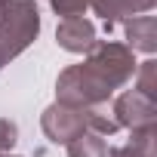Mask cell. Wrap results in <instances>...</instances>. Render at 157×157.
I'll return each mask as SVG.
<instances>
[{
  "mask_svg": "<svg viewBox=\"0 0 157 157\" xmlns=\"http://www.w3.org/2000/svg\"><path fill=\"white\" fill-rule=\"evenodd\" d=\"M132 74V59L126 56L123 46H99L96 56L80 65V68H68L59 77V99L62 105H90V102H102L111 86L123 83Z\"/></svg>",
  "mask_w": 157,
  "mask_h": 157,
  "instance_id": "cell-1",
  "label": "cell"
},
{
  "mask_svg": "<svg viewBox=\"0 0 157 157\" xmlns=\"http://www.w3.org/2000/svg\"><path fill=\"white\" fill-rule=\"evenodd\" d=\"M40 31V16L34 0H10L0 16V68L6 59L22 52Z\"/></svg>",
  "mask_w": 157,
  "mask_h": 157,
  "instance_id": "cell-2",
  "label": "cell"
},
{
  "mask_svg": "<svg viewBox=\"0 0 157 157\" xmlns=\"http://www.w3.org/2000/svg\"><path fill=\"white\" fill-rule=\"evenodd\" d=\"M43 129L52 142H74L77 136H83V114L71 105H56L43 114Z\"/></svg>",
  "mask_w": 157,
  "mask_h": 157,
  "instance_id": "cell-3",
  "label": "cell"
},
{
  "mask_svg": "<svg viewBox=\"0 0 157 157\" xmlns=\"http://www.w3.org/2000/svg\"><path fill=\"white\" fill-rule=\"evenodd\" d=\"M93 37H96V28L93 22L74 16V19H65L59 25V43L71 52H83L86 46H93Z\"/></svg>",
  "mask_w": 157,
  "mask_h": 157,
  "instance_id": "cell-4",
  "label": "cell"
},
{
  "mask_svg": "<svg viewBox=\"0 0 157 157\" xmlns=\"http://www.w3.org/2000/svg\"><path fill=\"white\" fill-rule=\"evenodd\" d=\"M68 154L71 157H105L108 148L102 136H77L74 142H68Z\"/></svg>",
  "mask_w": 157,
  "mask_h": 157,
  "instance_id": "cell-5",
  "label": "cell"
},
{
  "mask_svg": "<svg viewBox=\"0 0 157 157\" xmlns=\"http://www.w3.org/2000/svg\"><path fill=\"white\" fill-rule=\"evenodd\" d=\"M151 28H154V22L151 19H142V22H129V28H126V34H129V40H136V46H142V49H154V37H151Z\"/></svg>",
  "mask_w": 157,
  "mask_h": 157,
  "instance_id": "cell-6",
  "label": "cell"
},
{
  "mask_svg": "<svg viewBox=\"0 0 157 157\" xmlns=\"http://www.w3.org/2000/svg\"><path fill=\"white\" fill-rule=\"evenodd\" d=\"M16 145V123L0 117V148H13Z\"/></svg>",
  "mask_w": 157,
  "mask_h": 157,
  "instance_id": "cell-7",
  "label": "cell"
},
{
  "mask_svg": "<svg viewBox=\"0 0 157 157\" xmlns=\"http://www.w3.org/2000/svg\"><path fill=\"white\" fill-rule=\"evenodd\" d=\"M111 157H151V148H142V151H139V142H129V145H123V148H114Z\"/></svg>",
  "mask_w": 157,
  "mask_h": 157,
  "instance_id": "cell-8",
  "label": "cell"
}]
</instances>
